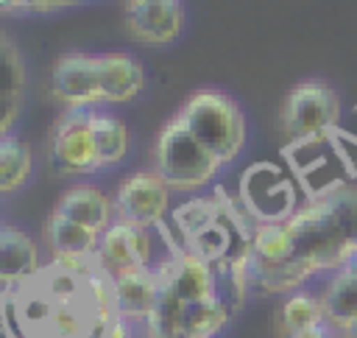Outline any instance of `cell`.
Masks as SVG:
<instances>
[{
  "label": "cell",
  "mask_w": 357,
  "mask_h": 338,
  "mask_svg": "<svg viewBox=\"0 0 357 338\" xmlns=\"http://www.w3.org/2000/svg\"><path fill=\"white\" fill-rule=\"evenodd\" d=\"M92 128H95V145H98V156H100V168H112V165H120L128 154V128L120 117L114 115H106V112H95V120H92Z\"/></svg>",
  "instance_id": "obj_20"
},
{
  "label": "cell",
  "mask_w": 357,
  "mask_h": 338,
  "mask_svg": "<svg viewBox=\"0 0 357 338\" xmlns=\"http://www.w3.org/2000/svg\"><path fill=\"white\" fill-rule=\"evenodd\" d=\"M33 170V154L31 148L17 140L14 134L0 140V190L6 196H11L14 190H20L28 176Z\"/></svg>",
  "instance_id": "obj_21"
},
{
  "label": "cell",
  "mask_w": 357,
  "mask_h": 338,
  "mask_svg": "<svg viewBox=\"0 0 357 338\" xmlns=\"http://www.w3.org/2000/svg\"><path fill=\"white\" fill-rule=\"evenodd\" d=\"M343 271H349V274H351V279H354V282H357V254H354V257H351V263H349V265H346V268H343Z\"/></svg>",
  "instance_id": "obj_25"
},
{
  "label": "cell",
  "mask_w": 357,
  "mask_h": 338,
  "mask_svg": "<svg viewBox=\"0 0 357 338\" xmlns=\"http://www.w3.org/2000/svg\"><path fill=\"white\" fill-rule=\"evenodd\" d=\"M170 187L156 170H137L126 176L114 193L117 221L134 226H159L170 212Z\"/></svg>",
  "instance_id": "obj_9"
},
{
  "label": "cell",
  "mask_w": 357,
  "mask_h": 338,
  "mask_svg": "<svg viewBox=\"0 0 357 338\" xmlns=\"http://www.w3.org/2000/svg\"><path fill=\"white\" fill-rule=\"evenodd\" d=\"M178 117L192 131V137L204 148H209L223 165L237 159L245 145V117L240 106L220 89L192 92L184 101Z\"/></svg>",
  "instance_id": "obj_3"
},
{
  "label": "cell",
  "mask_w": 357,
  "mask_h": 338,
  "mask_svg": "<svg viewBox=\"0 0 357 338\" xmlns=\"http://www.w3.org/2000/svg\"><path fill=\"white\" fill-rule=\"evenodd\" d=\"M220 168L223 162L192 137L178 115L165 123L156 137V173L170 190H201L220 173Z\"/></svg>",
  "instance_id": "obj_4"
},
{
  "label": "cell",
  "mask_w": 357,
  "mask_h": 338,
  "mask_svg": "<svg viewBox=\"0 0 357 338\" xmlns=\"http://www.w3.org/2000/svg\"><path fill=\"white\" fill-rule=\"evenodd\" d=\"M6 338H131L112 282L95 263L53 257L28 282L3 291Z\"/></svg>",
  "instance_id": "obj_1"
},
{
  "label": "cell",
  "mask_w": 357,
  "mask_h": 338,
  "mask_svg": "<svg viewBox=\"0 0 357 338\" xmlns=\"http://www.w3.org/2000/svg\"><path fill=\"white\" fill-rule=\"evenodd\" d=\"M343 338H357V321H354V324H349V327L343 330Z\"/></svg>",
  "instance_id": "obj_26"
},
{
  "label": "cell",
  "mask_w": 357,
  "mask_h": 338,
  "mask_svg": "<svg viewBox=\"0 0 357 338\" xmlns=\"http://www.w3.org/2000/svg\"><path fill=\"white\" fill-rule=\"evenodd\" d=\"M95 109L92 112H67L50 137V162L64 176H86L98 173L100 156L95 145Z\"/></svg>",
  "instance_id": "obj_8"
},
{
  "label": "cell",
  "mask_w": 357,
  "mask_h": 338,
  "mask_svg": "<svg viewBox=\"0 0 357 338\" xmlns=\"http://www.w3.org/2000/svg\"><path fill=\"white\" fill-rule=\"evenodd\" d=\"M92 263L109 282H117V279L139 274V271H156L159 263H156L151 229L134 226L126 221H114L100 235Z\"/></svg>",
  "instance_id": "obj_6"
},
{
  "label": "cell",
  "mask_w": 357,
  "mask_h": 338,
  "mask_svg": "<svg viewBox=\"0 0 357 338\" xmlns=\"http://www.w3.org/2000/svg\"><path fill=\"white\" fill-rule=\"evenodd\" d=\"M237 240H240V235L229 223L226 210H220V215H215L204 229H198L192 237L184 240V251H190L192 257H198L201 263L215 268L234 254Z\"/></svg>",
  "instance_id": "obj_17"
},
{
  "label": "cell",
  "mask_w": 357,
  "mask_h": 338,
  "mask_svg": "<svg viewBox=\"0 0 357 338\" xmlns=\"http://www.w3.org/2000/svg\"><path fill=\"white\" fill-rule=\"evenodd\" d=\"M126 28L142 45H167L184 31V6L173 0L126 3Z\"/></svg>",
  "instance_id": "obj_11"
},
{
  "label": "cell",
  "mask_w": 357,
  "mask_h": 338,
  "mask_svg": "<svg viewBox=\"0 0 357 338\" xmlns=\"http://www.w3.org/2000/svg\"><path fill=\"white\" fill-rule=\"evenodd\" d=\"M284 235L287 257L273 274L257 282L262 291L296 293L315 274H337L357 254V187L346 184L298 207L284 221Z\"/></svg>",
  "instance_id": "obj_2"
},
{
  "label": "cell",
  "mask_w": 357,
  "mask_h": 338,
  "mask_svg": "<svg viewBox=\"0 0 357 338\" xmlns=\"http://www.w3.org/2000/svg\"><path fill=\"white\" fill-rule=\"evenodd\" d=\"M220 204L218 201H209V198H192L181 207L173 210V226L176 232L181 235V240L192 237L198 229H204L215 215H220Z\"/></svg>",
  "instance_id": "obj_23"
},
{
  "label": "cell",
  "mask_w": 357,
  "mask_h": 338,
  "mask_svg": "<svg viewBox=\"0 0 357 338\" xmlns=\"http://www.w3.org/2000/svg\"><path fill=\"white\" fill-rule=\"evenodd\" d=\"M50 89L56 101L67 106V112H92L103 103L100 95V75H98V56L89 53H67L53 64Z\"/></svg>",
  "instance_id": "obj_10"
},
{
  "label": "cell",
  "mask_w": 357,
  "mask_h": 338,
  "mask_svg": "<svg viewBox=\"0 0 357 338\" xmlns=\"http://www.w3.org/2000/svg\"><path fill=\"white\" fill-rule=\"evenodd\" d=\"M324 321H326V313H324L321 296H315L310 291H296L282 304V327H284L287 335L312 330Z\"/></svg>",
  "instance_id": "obj_22"
},
{
  "label": "cell",
  "mask_w": 357,
  "mask_h": 338,
  "mask_svg": "<svg viewBox=\"0 0 357 338\" xmlns=\"http://www.w3.org/2000/svg\"><path fill=\"white\" fill-rule=\"evenodd\" d=\"M39 271H42V263H39L36 243L22 229L6 223L0 229V279H3V291H11V288L28 282Z\"/></svg>",
  "instance_id": "obj_14"
},
{
  "label": "cell",
  "mask_w": 357,
  "mask_h": 338,
  "mask_svg": "<svg viewBox=\"0 0 357 338\" xmlns=\"http://www.w3.org/2000/svg\"><path fill=\"white\" fill-rule=\"evenodd\" d=\"M159 291H162V279L156 271H139V274H131V277L112 282L114 307L128 324H148L151 321L156 302H159Z\"/></svg>",
  "instance_id": "obj_13"
},
{
  "label": "cell",
  "mask_w": 357,
  "mask_h": 338,
  "mask_svg": "<svg viewBox=\"0 0 357 338\" xmlns=\"http://www.w3.org/2000/svg\"><path fill=\"white\" fill-rule=\"evenodd\" d=\"M287 338H343V332L335 330L329 321H324V324H318V327H312V330L293 332V335H287Z\"/></svg>",
  "instance_id": "obj_24"
},
{
  "label": "cell",
  "mask_w": 357,
  "mask_h": 338,
  "mask_svg": "<svg viewBox=\"0 0 357 338\" xmlns=\"http://www.w3.org/2000/svg\"><path fill=\"white\" fill-rule=\"evenodd\" d=\"M296 179L276 162H254L240 173V201L243 210L262 223L290 221L296 207Z\"/></svg>",
  "instance_id": "obj_5"
},
{
  "label": "cell",
  "mask_w": 357,
  "mask_h": 338,
  "mask_svg": "<svg viewBox=\"0 0 357 338\" xmlns=\"http://www.w3.org/2000/svg\"><path fill=\"white\" fill-rule=\"evenodd\" d=\"M47 243L53 249V257H59V260L92 263L95 251H98V243H100V235L81 226V223L67 221L59 212H53L50 221H47Z\"/></svg>",
  "instance_id": "obj_16"
},
{
  "label": "cell",
  "mask_w": 357,
  "mask_h": 338,
  "mask_svg": "<svg viewBox=\"0 0 357 338\" xmlns=\"http://www.w3.org/2000/svg\"><path fill=\"white\" fill-rule=\"evenodd\" d=\"M321 304H324L326 321L340 332L357 321V282L351 279L349 271L340 268L337 274L329 277V282L321 291Z\"/></svg>",
  "instance_id": "obj_19"
},
{
  "label": "cell",
  "mask_w": 357,
  "mask_h": 338,
  "mask_svg": "<svg viewBox=\"0 0 357 338\" xmlns=\"http://www.w3.org/2000/svg\"><path fill=\"white\" fill-rule=\"evenodd\" d=\"M98 75H100L103 103L134 101L145 87V70L128 53H100L98 56Z\"/></svg>",
  "instance_id": "obj_15"
},
{
  "label": "cell",
  "mask_w": 357,
  "mask_h": 338,
  "mask_svg": "<svg viewBox=\"0 0 357 338\" xmlns=\"http://www.w3.org/2000/svg\"><path fill=\"white\" fill-rule=\"evenodd\" d=\"M340 103L332 87L321 81L296 84L282 106V126L293 140L324 137L337 128Z\"/></svg>",
  "instance_id": "obj_7"
},
{
  "label": "cell",
  "mask_w": 357,
  "mask_h": 338,
  "mask_svg": "<svg viewBox=\"0 0 357 338\" xmlns=\"http://www.w3.org/2000/svg\"><path fill=\"white\" fill-rule=\"evenodd\" d=\"M53 212H59L67 221L81 223V226H86V229H92L98 235H103L117 221L114 218L117 215L114 212V201L103 190H98L95 184H73L61 196V201L56 204Z\"/></svg>",
  "instance_id": "obj_12"
},
{
  "label": "cell",
  "mask_w": 357,
  "mask_h": 338,
  "mask_svg": "<svg viewBox=\"0 0 357 338\" xmlns=\"http://www.w3.org/2000/svg\"><path fill=\"white\" fill-rule=\"evenodd\" d=\"M0 56H3V87H0V101H3V123H0V134L8 137L11 126L20 115V101H22V89H25V64L22 56L17 50V45L11 42L8 34H3L0 39Z\"/></svg>",
  "instance_id": "obj_18"
}]
</instances>
